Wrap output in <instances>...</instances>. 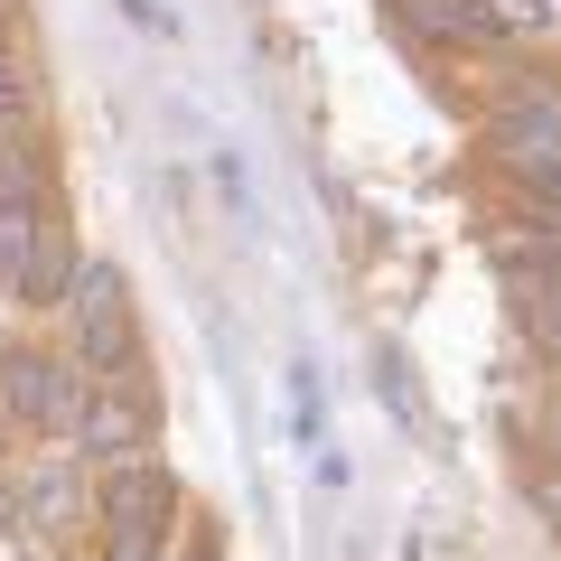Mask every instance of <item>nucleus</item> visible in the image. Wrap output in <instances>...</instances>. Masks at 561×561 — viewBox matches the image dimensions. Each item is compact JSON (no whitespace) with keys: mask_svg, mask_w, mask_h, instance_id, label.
Instances as JSON below:
<instances>
[{"mask_svg":"<svg viewBox=\"0 0 561 561\" xmlns=\"http://www.w3.org/2000/svg\"><path fill=\"white\" fill-rule=\"evenodd\" d=\"M76 272H84V243L57 187V150L38 131L0 140V300L28 319H57Z\"/></svg>","mask_w":561,"mask_h":561,"instance_id":"f257e3e1","label":"nucleus"},{"mask_svg":"<svg viewBox=\"0 0 561 561\" xmlns=\"http://www.w3.org/2000/svg\"><path fill=\"white\" fill-rule=\"evenodd\" d=\"M84 524H94L103 561H169L187 542V478L160 449L113 459V468H94V515Z\"/></svg>","mask_w":561,"mask_h":561,"instance_id":"f03ea898","label":"nucleus"},{"mask_svg":"<svg viewBox=\"0 0 561 561\" xmlns=\"http://www.w3.org/2000/svg\"><path fill=\"white\" fill-rule=\"evenodd\" d=\"M66 356L84 365V383L150 365V346H140V300H131V272H122V262L84 253L76 290H66Z\"/></svg>","mask_w":561,"mask_h":561,"instance_id":"7ed1b4c3","label":"nucleus"},{"mask_svg":"<svg viewBox=\"0 0 561 561\" xmlns=\"http://www.w3.org/2000/svg\"><path fill=\"white\" fill-rule=\"evenodd\" d=\"M76 402H84V365L66 356V337H38V328L0 337V421L20 440H66Z\"/></svg>","mask_w":561,"mask_h":561,"instance_id":"20e7f679","label":"nucleus"},{"mask_svg":"<svg viewBox=\"0 0 561 561\" xmlns=\"http://www.w3.org/2000/svg\"><path fill=\"white\" fill-rule=\"evenodd\" d=\"M66 449H76L84 468H113V459L160 449V383H150V365H140V375H103V383H84Z\"/></svg>","mask_w":561,"mask_h":561,"instance_id":"39448f33","label":"nucleus"},{"mask_svg":"<svg viewBox=\"0 0 561 561\" xmlns=\"http://www.w3.org/2000/svg\"><path fill=\"white\" fill-rule=\"evenodd\" d=\"M486 160H496L505 179L561 169V84L552 76H505L496 113H486Z\"/></svg>","mask_w":561,"mask_h":561,"instance_id":"423d86ee","label":"nucleus"},{"mask_svg":"<svg viewBox=\"0 0 561 561\" xmlns=\"http://www.w3.org/2000/svg\"><path fill=\"white\" fill-rule=\"evenodd\" d=\"M412 38L431 47H459V57H505L515 47V20H505V0H383Z\"/></svg>","mask_w":561,"mask_h":561,"instance_id":"0eeeda50","label":"nucleus"},{"mask_svg":"<svg viewBox=\"0 0 561 561\" xmlns=\"http://www.w3.org/2000/svg\"><path fill=\"white\" fill-rule=\"evenodd\" d=\"M10 486H20V524H38V534H76L94 515V468L84 459H28Z\"/></svg>","mask_w":561,"mask_h":561,"instance_id":"6e6552de","label":"nucleus"},{"mask_svg":"<svg viewBox=\"0 0 561 561\" xmlns=\"http://www.w3.org/2000/svg\"><path fill=\"white\" fill-rule=\"evenodd\" d=\"M28 122H38V76L20 66V47L0 38V140H20Z\"/></svg>","mask_w":561,"mask_h":561,"instance_id":"1a4fd4ad","label":"nucleus"},{"mask_svg":"<svg viewBox=\"0 0 561 561\" xmlns=\"http://www.w3.org/2000/svg\"><path fill=\"white\" fill-rule=\"evenodd\" d=\"M169 561H225V552H216V534H206V524H197V542H179V552H169Z\"/></svg>","mask_w":561,"mask_h":561,"instance_id":"9d476101","label":"nucleus"}]
</instances>
